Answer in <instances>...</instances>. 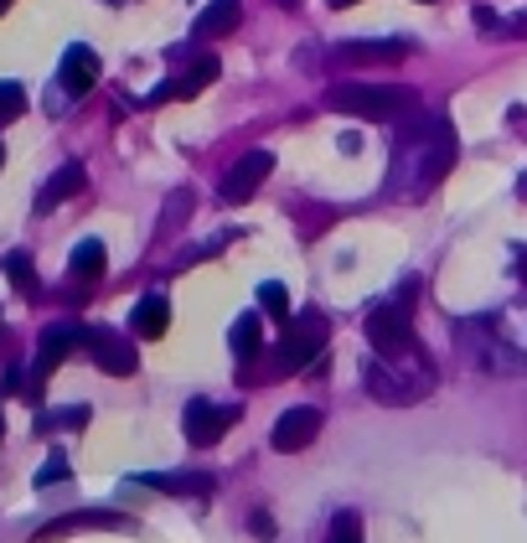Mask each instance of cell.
<instances>
[{"mask_svg":"<svg viewBox=\"0 0 527 543\" xmlns=\"http://www.w3.org/2000/svg\"><path fill=\"white\" fill-rule=\"evenodd\" d=\"M450 166H455V130H450V119L445 114H419L414 125L403 130V140H398L388 192L409 197V202H424L445 181Z\"/></svg>","mask_w":527,"mask_h":543,"instance_id":"6da1fadb","label":"cell"},{"mask_svg":"<svg viewBox=\"0 0 527 543\" xmlns=\"http://www.w3.org/2000/svg\"><path fill=\"white\" fill-rule=\"evenodd\" d=\"M460 352L471 357L476 373H491V378L527 373V306L460 321Z\"/></svg>","mask_w":527,"mask_h":543,"instance_id":"7a4b0ae2","label":"cell"},{"mask_svg":"<svg viewBox=\"0 0 527 543\" xmlns=\"http://www.w3.org/2000/svg\"><path fill=\"white\" fill-rule=\"evenodd\" d=\"M362 388L378 404H419L434 388V362L424 347H403V352H367L362 357Z\"/></svg>","mask_w":527,"mask_h":543,"instance_id":"3957f363","label":"cell"},{"mask_svg":"<svg viewBox=\"0 0 527 543\" xmlns=\"http://www.w3.org/2000/svg\"><path fill=\"white\" fill-rule=\"evenodd\" d=\"M326 104L336 114H352V119H372V125H393V119H403L419 99H414V88H403V83H336Z\"/></svg>","mask_w":527,"mask_h":543,"instance_id":"277c9868","label":"cell"},{"mask_svg":"<svg viewBox=\"0 0 527 543\" xmlns=\"http://www.w3.org/2000/svg\"><path fill=\"white\" fill-rule=\"evenodd\" d=\"M326 337H331V321L321 311H300L290 326H285V342L274 352V368L279 373H300V368H316L326 357Z\"/></svg>","mask_w":527,"mask_h":543,"instance_id":"5b68a950","label":"cell"},{"mask_svg":"<svg viewBox=\"0 0 527 543\" xmlns=\"http://www.w3.org/2000/svg\"><path fill=\"white\" fill-rule=\"evenodd\" d=\"M409 316H414V295L403 300V295H393V300H378V306L367 311V347L372 352H403V347H414V331H409Z\"/></svg>","mask_w":527,"mask_h":543,"instance_id":"8992f818","label":"cell"},{"mask_svg":"<svg viewBox=\"0 0 527 543\" xmlns=\"http://www.w3.org/2000/svg\"><path fill=\"white\" fill-rule=\"evenodd\" d=\"M233 419H243L238 404H207V399H192L186 404V440L192 445H217L228 430H233Z\"/></svg>","mask_w":527,"mask_h":543,"instance_id":"52a82bcc","label":"cell"},{"mask_svg":"<svg viewBox=\"0 0 527 543\" xmlns=\"http://www.w3.org/2000/svg\"><path fill=\"white\" fill-rule=\"evenodd\" d=\"M269 171H274V156H269V150H248V156H238V161L228 166V176H223V202H228V207L248 202V197L264 187Z\"/></svg>","mask_w":527,"mask_h":543,"instance_id":"ba28073f","label":"cell"},{"mask_svg":"<svg viewBox=\"0 0 527 543\" xmlns=\"http://www.w3.org/2000/svg\"><path fill=\"white\" fill-rule=\"evenodd\" d=\"M88 357L99 362V368H104L109 378H130V373L140 368V357H135L130 337H119V331H109V326L88 331Z\"/></svg>","mask_w":527,"mask_h":543,"instance_id":"9c48e42d","label":"cell"},{"mask_svg":"<svg viewBox=\"0 0 527 543\" xmlns=\"http://www.w3.org/2000/svg\"><path fill=\"white\" fill-rule=\"evenodd\" d=\"M316 435H321V409L300 404V409H285V414L274 419L269 445H274V450H285V456H295V450H305Z\"/></svg>","mask_w":527,"mask_h":543,"instance_id":"30bf717a","label":"cell"},{"mask_svg":"<svg viewBox=\"0 0 527 543\" xmlns=\"http://www.w3.org/2000/svg\"><path fill=\"white\" fill-rule=\"evenodd\" d=\"M57 83L68 88V99H83L93 83H99V52L73 42L68 52H62V68H57Z\"/></svg>","mask_w":527,"mask_h":543,"instance_id":"8fae6325","label":"cell"},{"mask_svg":"<svg viewBox=\"0 0 527 543\" xmlns=\"http://www.w3.org/2000/svg\"><path fill=\"white\" fill-rule=\"evenodd\" d=\"M83 337H88V331H78V326H47V331H42V352H37V368H31V383L42 388V383H47V373H52L57 362L68 357V352H73Z\"/></svg>","mask_w":527,"mask_h":543,"instance_id":"7c38bea8","label":"cell"},{"mask_svg":"<svg viewBox=\"0 0 527 543\" xmlns=\"http://www.w3.org/2000/svg\"><path fill=\"white\" fill-rule=\"evenodd\" d=\"M166 326H171V300H166L161 290L140 295V306H135V316H130V331H135V337L161 342V337H166Z\"/></svg>","mask_w":527,"mask_h":543,"instance_id":"4fadbf2b","label":"cell"},{"mask_svg":"<svg viewBox=\"0 0 527 543\" xmlns=\"http://www.w3.org/2000/svg\"><path fill=\"white\" fill-rule=\"evenodd\" d=\"M336 57L341 63H398V57H409V42H398V37H388V42H341Z\"/></svg>","mask_w":527,"mask_h":543,"instance_id":"5bb4252c","label":"cell"},{"mask_svg":"<svg viewBox=\"0 0 527 543\" xmlns=\"http://www.w3.org/2000/svg\"><path fill=\"white\" fill-rule=\"evenodd\" d=\"M140 481L155 492H171V497H207L212 492V476H202V471H155V476H140Z\"/></svg>","mask_w":527,"mask_h":543,"instance_id":"9a60e30c","label":"cell"},{"mask_svg":"<svg viewBox=\"0 0 527 543\" xmlns=\"http://www.w3.org/2000/svg\"><path fill=\"white\" fill-rule=\"evenodd\" d=\"M243 21V0H207L202 16H197V37H228L233 26Z\"/></svg>","mask_w":527,"mask_h":543,"instance_id":"2e32d148","label":"cell"},{"mask_svg":"<svg viewBox=\"0 0 527 543\" xmlns=\"http://www.w3.org/2000/svg\"><path fill=\"white\" fill-rule=\"evenodd\" d=\"M83 192V166H62L47 187H42V197H37V213H52L57 202H68V197H78Z\"/></svg>","mask_w":527,"mask_h":543,"instance_id":"e0dca14e","label":"cell"},{"mask_svg":"<svg viewBox=\"0 0 527 543\" xmlns=\"http://www.w3.org/2000/svg\"><path fill=\"white\" fill-rule=\"evenodd\" d=\"M228 347H233V357H238V362H254V357H259V347H264V326H259V316H254V311L233 321Z\"/></svg>","mask_w":527,"mask_h":543,"instance_id":"ac0fdd59","label":"cell"},{"mask_svg":"<svg viewBox=\"0 0 527 543\" xmlns=\"http://www.w3.org/2000/svg\"><path fill=\"white\" fill-rule=\"evenodd\" d=\"M104 264H109V254H104L99 238H83V244L73 249V259H68L73 280H99V275H104Z\"/></svg>","mask_w":527,"mask_h":543,"instance_id":"d6986e66","label":"cell"},{"mask_svg":"<svg viewBox=\"0 0 527 543\" xmlns=\"http://www.w3.org/2000/svg\"><path fill=\"white\" fill-rule=\"evenodd\" d=\"M217 73H223V63H217L212 52H207V57H197V63H192V68H186V73L171 83V88H176V99H192V94H202V88H207Z\"/></svg>","mask_w":527,"mask_h":543,"instance_id":"ffe728a7","label":"cell"},{"mask_svg":"<svg viewBox=\"0 0 527 543\" xmlns=\"http://www.w3.org/2000/svg\"><path fill=\"white\" fill-rule=\"evenodd\" d=\"M73 528H124V518L114 512H83V518H68V523H52L42 538H57V533H73Z\"/></svg>","mask_w":527,"mask_h":543,"instance_id":"44dd1931","label":"cell"},{"mask_svg":"<svg viewBox=\"0 0 527 543\" xmlns=\"http://www.w3.org/2000/svg\"><path fill=\"white\" fill-rule=\"evenodd\" d=\"M26 114V88L21 83H0V125H16V119Z\"/></svg>","mask_w":527,"mask_h":543,"instance_id":"7402d4cb","label":"cell"},{"mask_svg":"<svg viewBox=\"0 0 527 543\" xmlns=\"http://www.w3.org/2000/svg\"><path fill=\"white\" fill-rule=\"evenodd\" d=\"M259 306H264L274 321H285V316H290V290L279 285V280H264V285H259Z\"/></svg>","mask_w":527,"mask_h":543,"instance_id":"603a6c76","label":"cell"},{"mask_svg":"<svg viewBox=\"0 0 527 543\" xmlns=\"http://www.w3.org/2000/svg\"><path fill=\"white\" fill-rule=\"evenodd\" d=\"M326 543H362V518L352 507H341L336 518H331V538Z\"/></svg>","mask_w":527,"mask_h":543,"instance_id":"cb8c5ba5","label":"cell"},{"mask_svg":"<svg viewBox=\"0 0 527 543\" xmlns=\"http://www.w3.org/2000/svg\"><path fill=\"white\" fill-rule=\"evenodd\" d=\"M6 275H11L21 290H37V275H31V259H26V254H11V259H6Z\"/></svg>","mask_w":527,"mask_h":543,"instance_id":"d4e9b609","label":"cell"},{"mask_svg":"<svg viewBox=\"0 0 527 543\" xmlns=\"http://www.w3.org/2000/svg\"><path fill=\"white\" fill-rule=\"evenodd\" d=\"M62 476H68V461H62V456H52V461L37 471V487H52V481H62Z\"/></svg>","mask_w":527,"mask_h":543,"instance_id":"484cf974","label":"cell"},{"mask_svg":"<svg viewBox=\"0 0 527 543\" xmlns=\"http://www.w3.org/2000/svg\"><path fill=\"white\" fill-rule=\"evenodd\" d=\"M476 26H481V32H502V16H491L486 6H476Z\"/></svg>","mask_w":527,"mask_h":543,"instance_id":"4316f807","label":"cell"},{"mask_svg":"<svg viewBox=\"0 0 527 543\" xmlns=\"http://www.w3.org/2000/svg\"><path fill=\"white\" fill-rule=\"evenodd\" d=\"M254 533H259V538H274V523L264 518V512H259V518H254Z\"/></svg>","mask_w":527,"mask_h":543,"instance_id":"83f0119b","label":"cell"},{"mask_svg":"<svg viewBox=\"0 0 527 543\" xmlns=\"http://www.w3.org/2000/svg\"><path fill=\"white\" fill-rule=\"evenodd\" d=\"M512 37H527V16H517V21H512Z\"/></svg>","mask_w":527,"mask_h":543,"instance_id":"f1b7e54d","label":"cell"},{"mask_svg":"<svg viewBox=\"0 0 527 543\" xmlns=\"http://www.w3.org/2000/svg\"><path fill=\"white\" fill-rule=\"evenodd\" d=\"M326 6H336V11H347V6H362V0H326Z\"/></svg>","mask_w":527,"mask_h":543,"instance_id":"f546056e","label":"cell"},{"mask_svg":"<svg viewBox=\"0 0 527 543\" xmlns=\"http://www.w3.org/2000/svg\"><path fill=\"white\" fill-rule=\"evenodd\" d=\"M6 11H11V0H0V16H6Z\"/></svg>","mask_w":527,"mask_h":543,"instance_id":"4dcf8cb0","label":"cell"},{"mask_svg":"<svg viewBox=\"0 0 527 543\" xmlns=\"http://www.w3.org/2000/svg\"><path fill=\"white\" fill-rule=\"evenodd\" d=\"M279 6H300V0H279Z\"/></svg>","mask_w":527,"mask_h":543,"instance_id":"1f68e13d","label":"cell"},{"mask_svg":"<svg viewBox=\"0 0 527 543\" xmlns=\"http://www.w3.org/2000/svg\"><path fill=\"white\" fill-rule=\"evenodd\" d=\"M0 166H6V145H0Z\"/></svg>","mask_w":527,"mask_h":543,"instance_id":"d6a6232c","label":"cell"},{"mask_svg":"<svg viewBox=\"0 0 527 543\" xmlns=\"http://www.w3.org/2000/svg\"><path fill=\"white\" fill-rule=\"evenodd\" d=\"M0 435H6V419H0Z\"/></svg>","mask_w":527,"mask_h":543,"instance_id":"836d02e7","label":"cell"},{"mask_svg":"<svg viewBox=\"0 0 527 543\" xmlns=\"http://www.w3.org/2000/svg\"><path fill=\"white\" fill-rule=\"evenodd\" d=\"M419 6H434V0H419Z\"/></svg>","mask_w":527,"mask_h":543,"instance_id":"e575fe53","label":"cell"},{"mask_svg":"<svg viewBox=\"0 0 527 543\" xmlns=\"http://www.w3.org/2000/svg\"><path fill=\"white\" fill-rule=\"evenodd\" d=\"M522 192H527V181H522Z\"/></svg>","mask_w":527,"mask_h":543,"instance_id":"d590c367","label":"cell"}]
</instances>
